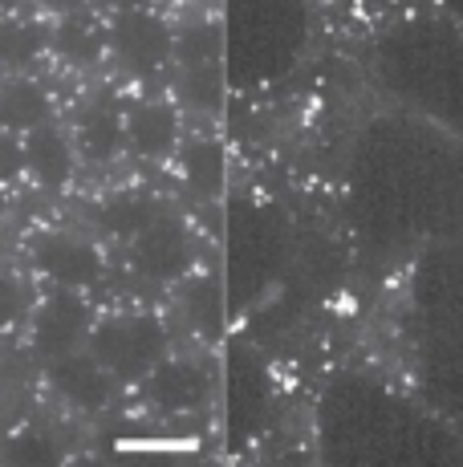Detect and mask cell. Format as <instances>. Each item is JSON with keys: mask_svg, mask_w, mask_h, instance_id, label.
Returning a JSON list of instances; mask_svg holds the SVG:
<instances>
[{"mask_svg": "<svg viewBox=\"0 0 463 467\" xmlns=\"http://www.w3.org/2000/svg\"><path fill=\"white\" fill-rule=\"evenodd\" d=\"M13 460L16 463H53L57 451H53V443L46 435H21V439H13Z\"/></svg>", "mask_w": 463, "mask_h": 467, "instance_id": "d6986e66", "label": "cell"}, {"mask_svg": "<svg viewBox=\"0 0 463 467\" xmlns=\"http://www.w3.org/2000/svg\"><path fill=\"white\" fill-rule=\"evenodd\" d=\"M41 5L57 8V13H74V8H82V0H41Z\"/></svg>", "mask_w": 463, "mask_h": 467, "instance_id": "603a6c76", "label": "cell"}, {"mask_svg": "<svg viewBox=\"0 0 463 467\" xmlns=\"http://www.w3.org/2000/svg\"><path fill=\"white\" fill-rule=\"evenodd\" d=\"M122 119L110 106H90V110L77 119V142H82V155L94 163H110L122 147Z\"/></svg>", "mask_w": 463, "mask_h": 467, "instance_id": "7c38bea8", "label": "cell"}, {"mask_svg": "<svg viewBox=\"0 0 463 467\" xmlns=\"http://www.w3.org/2000/svg\"><path fill=\"white\" fill-rule=\"evenodd\" d=\"M53 49H57L66 61H74V66H90V61H98L106 49V29L94 21V16H86L74 8V13H66L61 25L53 29Z\"/></svg>", "mask_w": 463, "mask_h": 467, "instance_id": "30bf717a", "label": "cell"}, {"mask_svg": "<svg viewBox=\"0 0 463 467\" xmlns=\"http://www.w3.org/2000/svg\"><path fill=\"white\" fill-rule=\"evenodd\" d=\"M175 57H180L183 69L216 66V61H220V25H211V21L187 25L180 37H175Z\"/></svg>", "mask_w": 463, "mask_h": 467, "instance_id": "e0dca14e", "label": "cell"}, {"mask_svg": "<svg viewBox=\"0 0 463 467\" xmlns=\"http://www.w3.org/2000/svg\"><path fill=\"white\" fill-rule=\"evenodd\" d=\"M130 260H135V268L147 276V281L171 285V281H180L187 273V265H191V240H187L183 223L159 215V220H150L135 236Z\"/></svg>", "mask_w": 463, "mask_h": 467, "instance_id": "3957f363", "label": "cell"}, {"mask_svg": "<svg viewBox=\"0 0 463 467\" xmlns=\"http://www.w3.org/2000/svg\"><path fill=\"white\" fill-rule=\"evenodd\" d=\"M183 94L200 110H216L220 106V61L216 66H191L183 69Z\"/></svg>", "mask_w": 463, "mask_h": 467, "instance_id": "ac0fdd59", "label": "cell"}, {"mask_svg": "<svg viewBox=\"0 0 463 467\" xmlns=\"http://www.w3.org/2000/svg\"><path fill=\"white\" fill-rule=\"evenodd\" d=\"M37 268L61 289H86L102 276V256L94 244L74 236H46L37 244Z\"/></svg>", "mask_w": 463, "mask_h": 467, "instance_id": "8992f818", "label": "cell"}, {"mask_svg": "<svg viewBox=\"0 0 463 467\" xmlns=\"http://www.w3.org/2000/svg\"><path fill=\"white\" fill-rule=\"evenodd\" d=\"M122 130H127L130 147L147 159H167L175 150V142H180V119H175V110L167 102H139L127 114Z\"/></svg>", "mask_w": 463, "mask_h": 467, "instance_id": "ba28073f", "label": "cell"}, {"mask_svg": "<svg viewBox=\"0 0 463 467\" xmlns=\"http://www.w3.org/2000/svg\"><path fill=\"white\" fill-rule=\"evenodd\" d=\"M180 171L183 183L191 187L195 195H220L224 187V150L211 139H195L180 150Z\"/></svg>", "mask_w": 463, "mask_h": 467, "instance_id": "8fae6325", "label": "cell"}, {"mask_svg": "<svg viewBox=\"0 0 463 467\" xmlns=\"http://www.w3.org/2000/svg\"><path fill=\"white\" fill-rule=\"evenodd\" d=\"M21 305H25L21 285H16V281H5V276H0V329H8L16 317H21Z\"/></svg>", "mask_w": 463, "mask_h": 467, "instance_id": "44dd1931", "label": "cell"}, {"mask_svg": "<svg viewBox=\"0 0 463 467\" xmlns=\"http://www.w3.org/2000/svg\"><path fill=\"white\" fill-rule=\"evenodd\" d=\"M25 167L37 175L41 187H66L69 175H74V150H69V142L61 139L53 127H33L29 142H25Z\"/></svg>", "mask_w": 463, "mask_h": 467, "instance_id": "9c48e42d", "label": "cell"}, {"mask_svg": "<svg viewBox=\"0 0 463 467\" xmlns=\"http://www.w3.org/2000/svg\"><path fill=\"white\" fill-rule=\"evenodd\" d=\"M106 45L114 49V57L139 78H150L175 57V33L163 16L147 13V8H122L114 16Z\"/></svg>", "mask_w": 463, "mask_h": 467, "instance_id": "7a4b0ae2", "label": "cell"}, {"mask_svg": "<svg viewBox=\"0 0 463 467\" xmlns=\"http://www.w3.org/2000/svg\"><path fill=\"white\" fill-rule=\"evenodd\" d=\"M0 215H5V200H0Z\"/></svg>", "mask_w": 463, "mask_h": 467, "instance_id": "d4e9b609", "label": "cell"}, {"mask_svg": "<svg viewBox=\"0 0 463 467\" xmlns=\"http://www.w3.org/2000/svg\"><path fill=\"white\" fill-rule=\"evenodd\" d=\"M49 379L74 407H82V410H102L114 394V379L102 370V362H98L94 354H74V349H69V354L53 358Z\"/></svg>", "mask_w": 463, "mask_h": 467, "instance_id": "52a82bcc", "label": "cell"}, {"mask_svg": "<svg viewBox=\"0 0 463 467\" xmlns=\"http://www.w3.org/2000/svg\"><path fill=\"white\" fill-rule=\"evenodd\" d=\"M41 49H46V29L41 25L0 16V66H29Z\"/></svg>", "mask_w": 463, "mask_h": 467, "instance_id": "9a60e30c", "label": "cell"}, {"mask_svg": "<svg viewBox=\"0 0 463 467\" xmlns=\"http://www.w3.org/2000/svg\"><path fill=\"white\" fill-rule=\"evenodd\" d=\"M211 379L200 370L195 362H155L147 370V399L150 407L167 410V415H183V410H195L203 399H208Z\"/></svg>", "mask_w": 463, "mask_h": 467, "instance_id": "5b68a950", "label": "cell"}, {"mask_svg": "<svg viewBox=\"0 0 463 467\" xmlns=\"http://www.w3.org/2000/svg\"><path fill=\"white\" fill-rule=\"evenodd\" d=\"M25 167V150L13 134H0V183H8L13 175H21Z\"/></svg>", "mask_w": 463, "mask_h": 467, "instance_id": "ffe728a7", "label": "cell"}, {"mask_svg": "<svg viewBox=\"0 0 463 467\" xmlns=\"http://www.w3.org/2000/svg\"><path fill=\"white\" fill-rule=\"evenodd\" d=\"M159 203L150 200V195H139V192H130V195H118V200H110L102 208V228L110 232V236H139L142 228H147L150 220H159Z\"/></svg>", "mask_w": 463, "mask_h": 467, "instance_id": "5bb4252c", "label": "cell"}, {"mask_svg": "<svg viewBox=\"0 0 463 467\" xmlns=\"http://www.w3.org/2000/svg\"><path fill=\"white\" fill-rule=\"evenodd\" d=\"M49 119V98L33 82H13L0 89V127L5 130H33Z\"/></svg>", "mask_w": 463, "mask_h": 467, "instance_id": "4fadbf2b", "label": "cell"}, {"mask_svg": "<svg viewBox=\"0 0 463 467\" xmlns=\"http://www.w3.org/2000/svg\"><path fill=\"white\" fill-rule=\"evenodd\" d=\"M16 5H21V0H0V8H16Z\"/></svg>", "mask_w": 463, "mask_h": 467, "instance_id": "cb8c5ba5", "label": "cell"}, {"mask_svg": "<svg viewBox=\"0 0 463 467\" xmlns=\"http://www.w3.org/2000/svg\"><path fill=\"white\" fill-rule=\"evenodd\" d=\"M90 354L102 362V370L110 379L139 382L147 379V370L167 358V329L159 317H110L94 329Z\"/></svg>", "mask_w": 463, "mask_h": 467, "instance_id": "6da1fadb", "label": "cell"}, {"mask_svg": "<svg viewBox=\"0 0 463 467\" xmlns=\"http://www.w3.org/2000/svg\"><path fill=\"white\" fill-rule=\"evenodd\" d=\"M102 5L106 8H118V13H122V8H147L150 0H102Z\"/></svg>", "mask_w": 463, "mask_h": 467, "instance_id": "7402d4cb", "label": "cell"}, {"mask_svg": "<svg viewBox=\"0 0 463 467\" xmlns=\"http://www.w3.org/2000/svg\"><path fill=\"white\" fill-rule=\"evenodd\" d=\"M183 313H187V321H191L203 337H216L220 334V317H224V309H220V289H216V281H211V276H195V281H187Z\"/></svg>", "mask_w": 463, "mask_h": 467, "instance_id": "2e32d148", "label": "cell"}, {"mask_svg": "<svg viewBox=\"0 0 463 467\" xmlns=\"http://www.w3.org/2000/svg\"><path fill=\"white\" fill-rule=\"evenodd\" d=\"M86 329H90V309H86V301L74 297V293H57V297H49L41 305L37 326H33V346H37V354H46L53 362V358L77 349Z\"/></svg>", "mask_w": 463, "mask_h": 467, "instance_id": "277c9868", "label": "cell"}]
</instances>
